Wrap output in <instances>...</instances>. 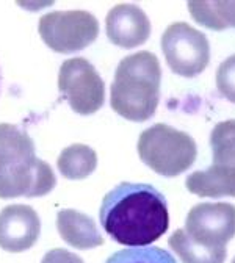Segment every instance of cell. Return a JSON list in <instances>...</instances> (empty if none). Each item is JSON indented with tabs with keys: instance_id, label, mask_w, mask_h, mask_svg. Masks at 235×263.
Here are the masks:
<instances>
[{
	"instance_id": "obj_1",
	"label": "cell",
	"mask_w": 235,
	"mask_h": 263,
	"mask_svg": "<svg viewBox=\"0 0 235 263\" xmlns=\"http://www.w3.org/2000/svg\"><path fill=\"white\" fill-rule=\"evenodd\" d=\"M99 219L113 241L129 248L149 246L170 227L165 196L148 183L116 185L104 196Z\"/></svg>"
},
{
	"instance_id": "obj_2",
	"label": "cell",
	"mask_w": 235,
	"mask_h": 263,
	"mask_svg": "<svg viewBox=\"0 0 235 263\" xmlns=\"http://www.w3.org/2000/svg\"><path fill=\"white\" fill-rule=\"evenodd\" d=\"M57 185L49 163L35 154V143L25 130L0 124V197H40Z\"/></svg>"
},
{
	"instance_id": "obj_3",
	"label": "cell",
	"mask_w": 235,
	"mask_h": 263,
	"mask_svg": "<svg viewBox=\"0 0 235 263\" xmlns=\"http://www.w3.org/2000/svg\"><path fill=\"white\" fill-rule=\"evenodd\" d=\"M160 63L154 53L137 52L122 58L110 88L112 108L133 122L151 119L160 99Z\"/></svg>"
},
{
	"instance_id": "obj_4",
	"label": "cell",
	"mask_w": 235,
	"mask_h": 263,
	"mask_svg": "<svg viewBox=\"0 0 235 263\" xmlns=\"http://www.w3.org/2000/svg\"><path fill=\"white\" fill-rule=\"evenodd\" d=\"M194 140L171 125L155 124L146 128L138 140V155L144 164L165 177L185 173L196 160Z\"/></svg>"
},
{
	"instance_id": "obj_5",
	"label": "cell",
	"mask_w": 235,
	"mask_h": 263,
	"mask_svg": "<svg viewBox=\"0 0 235 263\" xmlns=\"http://www.w3.org/2000/svg\"><path fill=\"white\" fill-rule=\"evenodd\" d=\"M213 161L206 171L185 180L190 193L201 197H235V119L216 124L210 134Z\"/></svg>"
},
{
	"instance_id": "obj_6",
	"label": "cell",
	"mask_w": 235,
	"mask_h": 263,
	"mask_svg": "<svg viewBox=\"0 0 235 263\" xmlns=\"http://www.w3.org/2000/svg\"><path fill=\"white\" fill-rule=\"evenodd\" d=\"M161 50L171 71L188 79L203 72L210 60L207 36L187 22L168 25L161 36Z\"/></svg>"
},
{
	"instance_id": "obj_7",
	"label": "cell",
	"mask_w": 235,
	"mask_h": 263,
	"mask_svg": "<svg viewBox=\"0 0 235 263\" xmlns=\"http://www.w3.org/2000/svg\"><path fill=\"white\" fill-rule=\"evenodd\" d=\"M38 31L52 50L74 53L96 41L99 22L88 11H53L40 19Z\"/></svg>"
},
{
	"instance_id": "obj_8",
	"label": "cell",
	"mask_w": 235,
	"mask_h": 263,
	"mask_svg": "<svg viewBox=\"0 0 235 263\" xmlns=\"http://www.w3.org/2000/svg\"><path fill=\"white\" fill-rule=\"evenodd\" d=\"M58 88L69 107L83 116L96 113L105 102V83L86 58L77 57L63 61Z\"/></svg>"
},
{
	"instance_id": "obj_9",
	"label": "cell",
	"mask_w": 235,
	"mask_h": 263,
	"mask_svg": "<svg viewBox=\"0 0 235 263\" xmlns=\"http://www.w3.org/2000/svg\"><path fill=\"white\" fill-rule=\"evenodd\" d=\"M187 235L210 249H224L235 237V205L204 202L194 205L185 221Z\"/></svg>"
},
{
	"instance_id": "obj_10",
	"label": "cell",
	"mask_w": 235,
	"mask_h": 263,
	"mask_svg": "<svg viewBox=\"0 0 235 263\" xmlns=\"http://www.w3.org/2000/svg\"><path fill=\"white\" fill-rule=\"evenodd\" d=\"M41 221L35 209L13 204L0 212V248L8 252H24L40 238Z\"/></svg>"
},
{
	"instance_id": "obj_11",
	"label": "cell",
	"mask_w": 235,
	"mask_h": 263,
	"mask_svg": "<svg viewBox=\"0 0 235 263\" xmlns=\"http://www.w3.org/2000/svg\"><path fill=\"white\" fill-rule=\"evenodd\" d=\"M107 36L119 47L133 49L144 44L151 35V22L146 13L132 4H121L107 14Z\"/></svg>"
},
{
	"instance_id": "obj_12",
	"label": "cell",
	"mask_w": 235,
	"mask_h": 263,
	"mask_svg": "<svg viewBox=\"0 0 235 263\" xmlns=\"http://www.w3.org/2000/svg\"><path fill=\"white\" fill-rule=\"evenodd\" d=\"M57 227L63 241L76 249H93L104 243L93 218L82 212L73 209L60 210L57 215Z\"/></svg>"
},
{
	"instance_id": "obj_13",
	"label": "cell",
	"mask_w": 235,
	"mask_h": 263,
	"mask_svg": "<svg viewBox=\"0 0 235 263\" xmlns=\"http://www.w3.org/2000/svg\"><path fill=\"white\" fill-rule=\"evenodd\" d=\"M97 166V155L86 144H73L61 151L57 168L60 174L69 180H82L94 173Z\"/></svg>"
},
{
	"instance_id": "obj_14",
	"label": "cell",
	"mask_w": 235,
	"mask_h": 263,
	"mask_svg": "<svg viewBox=\"0 0 235 263\" xmlns=\"http://www.w3.org/2000/svg\"><path fill=\"white\" fill-rule=\"evenodd\" d=\"M191 17L210 30L235 28V0L227 2H190Z\"/></svg>"
},
{
	"instance_id": "obj_15",
	"label": "cell",
	"mask_w": 235,
	"mask_h": 263,
	"mask_svg": "<svg viewBox=\"0 0 235 263\" xmlns=\"http://www.w3.org/2000/svg\"><path fill=\"white\" fill-rule=\"evenodd\" d=\"M171 249L180 257L182 263H224L226 248L224 249H210L203 245L193 241L185 229H179L168 240Z\"/></svg>"
},
{
	"instance_id": "obj_16",
	"label": "cell",
	"mask_w": 235,
	"mask_h": 263,
	"mask_svg": "<svg viewBox=\"0 0 235 263\" xmlns=\"http://www.w3.org/2000/svg\"><path fill=\"white\" fill-rule=\"evenodd\" d=\"M105 263H177L171 252L157 246L129 248L110 255Z\"/></svg>"
},
{
	"instance_id": "obj_17",
	"label": "cell",
	"mask_w": 235,
	"mask_h": 263,
	"mask_svg": "<svg viewBox=\"0 0 235 263\" xmlns=\"http://www.w3.org/2000/svg\"><path fill=\"white\" fill-rule=\"evenodd\" d=\"M216 88L224 99L235 104V55L220 64L216 71Z\"/></svg>"
},
{
	"instance_id": "obj_18",
	"label": "cell",
	"mask_w": 235,
	"mask_h": 263,
	"mask_svg": "<svg viewBox=\"0 0 235 263\" xmlns=\"http://www.w3.org/2000/svg\"><path fill=\"white\" fill-rule=\"evenodd\" d=\"M41 263H85V261H83L77 254L58 248V249L49 251V252L43 257Z\"/></svg>"
},
{
	"instance_id": "obj_19",
	"label": "cell",
	"mask_w": 235,
	"mask_h": 263,
	"mask_svg": "<svg viewBox=\"0 0 235 263\" xmlns=\"http://www.w3.org/2000/svg\"><path fill=\"white\" fill-rule=\"evenodd\" d=\"M2 82H4V77H2V68H0V92H2Z\"/></svg>"
},
{
	"instance_id": "obj_20",
	"label": "cell",
	"mask_w": 235,
	"mask_h": 263,
	"mask_svg": "<svg viewBox=\"0 0 235 263\" xmlns=\"http://www.w3.org/2000/svg\"><path fill=\"white\" fill-rule=\"evenodd\" d=\"M232 263H235V257H233V260H232Z\"/></svg>"
}]
</instances>
